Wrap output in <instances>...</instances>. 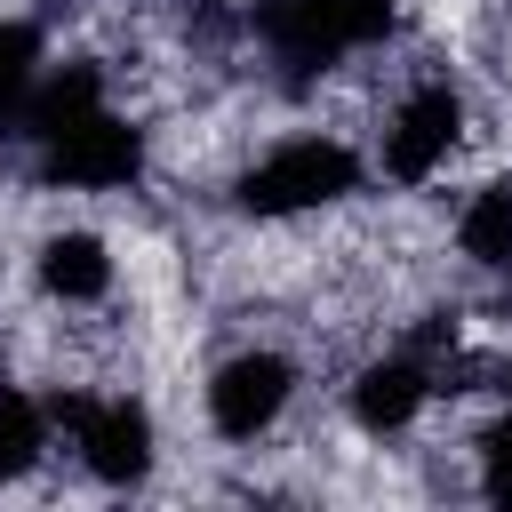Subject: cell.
I'll return each mask as SVG.
<instances>
[{
	"label": "cell",
	"mask_w": 512,
	"mask_h": 512,
	"mask_svg": "<svg viewBox=\"0 0 512 512\" xmlns=\"http://www.w3.org/2000/svg\"><path fill=\"white\" fill-rule=\"evenodd\" d=\"M224 184H232V216L240 224L296 232V224H320V216L360 208L368 160H360V144L344 128H280V136L248 144Z\"/></svg>",
	"instance_id": "cell-1"
},
{
	"label": "cell",
	"mask_w": 512,
	"mask_h": 512,
	"mask_svg": "<svg viewBox=\"0 0 512 512\" xmlns=\"http://www.w3.org/2000/svg\"><path fill=\"white\" fill-rule=\"evenodd\" d=\"M48 416L88 488H144L160 472V424L128 384H48Z\"/></svg>",
	"instance_id": "cell-2"
},
{
	"label": "cell",
	"mask_w": 512,
	"mask_h": 512,
	"mask_svg": "<svg viewBox=\"0 0 512 512\" xmlns=\"http://www.w3.org/2000/svg\"><path fill=\"white\" fill-rule=\"evenodd\" d=\"M296 400H304V360H296L288 344H272V336L232 344V352L208 360V376H200V424H208V440H224V448H264V440L296 416Z\"/></svg>",
	"instance_id": "cell-3"
},
{
	"label": "cell",
	"mask_w": 512,
	"mask_h": 512,
	"mask_svg": "<svg viewBox=\"0 0 512 512\" xmlns=\"http://www.w3.org/2000/svg\"><path fill=\"white\" fill-rule=\"evenodd\" d=\"M32 288L56 312H104L120 296V248L96 224H48L32 240Z\"/></svg>",
	"instance_id": "cell-4"
},
{
	"label": "cell",
	"mask_w": 512,
	"mask_h": 512,
	"mask_svg": "<svg viewBox=\"0 0 512 512\" xmlns=\"http://www.w3.org/2000/svg\"><path fill=\"white\" fill-rule=\"evenodd\" d=\"M448 240L472 272L512 280V176H480L456 208H448Z\"/></svg>",
	"instance_id": "cell-5"
},
{
	"label": "cell",
	"mask_w": 512,
	"mask_h": 512,
	"mask_svg": "<svg viewBox=\"0 0 512 512\" xmlns=\"http://www.w3.org/2000/svg\"><path fill=\"white\" fill-rule=\"evenodd\" d=\"M48 456H56L48 392H32V384H8V376H0V488H24Z\"/></svg>",
	"instance_id": "cell-6"
},
{
	"label": "cell",
	"mask_w": 512,
	"mask_h": 512,
	"mask_svg": "<svg viewBox=\"0 0 512 512\" xmlns=\"http://www.w3.org/2000/svg\"><path fill=\"white\" fill-rule=\"evenodd\" d=\"M40 64H48V32H40L32 16H0V136L16 128V112H24Z\"/></svg>",
	"instance_id": "cell-7"
}]
</instances>
